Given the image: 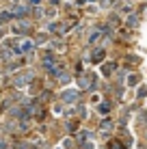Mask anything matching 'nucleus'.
Returning <instances> with one entry per match:
<instances>
[{"label":"nucleus","instance_id":"obj_7","mask_svg":"<svg viewBox=\"0 0 147 149\" xmlns=\"http://www.w3.org/2000/svg\"><path fill=\"white\" fill-rule=\"evenodd\" d=\"M13 30H15V33H26V30H28V26H26V24H17V26H15Z\"/></svg>","mask_w":147,"mask_h":149},{"label":"nucleus","instance_id":"obj_10","mask_svg":"<svg viewBox=\"0 0 147 149\" xmlns=\"http://www.w3.org/2000/svg\"><path fill=\"white\" fill-rule=\"evenodd\" d=\"M26 11H28L26 7H17V9H15V11H13V13H15V15H24Z\"/></svg>","mask_w":147,"mask_h":149},{"label":"nucleus","instance_id":"obj_4","mask_svg":"<svg viewBox=\"0 0 147 149\" xmlns=\"http://www.w3.org/2000/svg\"><path fill=\"white\" fill-rule=\"evenodd\" d=\"M100 115H108V112H110V106H108V102H104V104H100Z\"/></svg>","mask_w":147,"mask_h":149},{"label":"nucleus","instance_id":"obj_6","mask_svg":"<svg viewBox=\"0 0 147 149\" xmlns=\"http://www.w3.org/2000/svg\"><path fill=\"white\" fill-rule=\"evenodd\" d=\"M91 84V76L87 74V76H82V78H80V86H89Z\"/></svg>","mask_w":147,"mask_h":149},{"label":"nucleus","instance_id":"obj_12","mask_svg":"<svg viewBox=\"0 0 147 149\" xmlns=\"http://www.w3.org/2000/svg\"><path fill=\"white\" fill-rule=\"evenodd\" d=\"M28 2H33V4H37V2H39V0H28Z\"/></svg>","mask_w":147,"mask_h":149},{"label":"nucleus","instance_id":"obj_11","mask_svg":"<svg viewBox=\"0 0 147 149\" xmlns=\"http://www.w3.org/2000/svg\"><path fill=\"white\" fill-rule=\"evenodd\" d=\"M0 149H9V147H7V143H4V141H0Z\"/></svg>","mask_w":147,"mask_h":149},{"label":"nucleus","instance_id":"obj_5","mask_svg":"<svg viewBox=\"0 0 147 149\" xmlns=\"http://www.w3.org/2000/svg\"><path fill=\"white\" fill-rule=\"evenodd\" d=\"M102 58H104V52H102V50H95V52H93V61H95V63H100Z\"/></svg>","mask_w":147,"mask_h":149},{"label":"nucleus","instance_id":"obj_2","mask_svg":"<svg viewBox=\"0 0 147 149\" xmlns=\"http://www.w3.org/2000/svg\"><path fill=\"white\" fill-rule=\"evenodd\" d=\"M26 82H30V74H22V78H17V80H15V84H17V86H22V84H26Z\"/></svg>","mask_w":147,"mask_h":149},{"label":"nucleus","instance_id":"obj_1","mask_svg":"<svg viewBox=\"0 0 147 149\" xmlns=\"http://www.w3.org/2000/svg\"><path fill=\"white\" fill-rule=\"evenodd\" d=\"M76 100H78V91L69 89V91L63 93V102H67V104H72V102H76Z\"/></svg>","mask_w":147,"mask_h":149},{"label":"nucleus","instance_id":"obj_9","mask_svg":"<svg viewBox=\"0 0 147 149\" xmlns=\"http://www.w3.org/2000/svg\"><path fill=\"white\" fill-rule=\"evenodd\" d=\"M9 17H11V13H7V11H4V13H0V26H2V24L7 22Z\"/></svg>","mask_w":147,"mask_h":149},{"label":"nucleus","instance_id":"obj_8","mask_svg":"<svg viewBox=\"0 0 147 149\" xmlns=\"http://www.w3.org/2000/svg\"><path fill=\"white\" fill-rule=\"evenodd\" d=\"M113 69H115V65H110V63H108V65H104V67H102V74H106V76H108Z\"/></svg>","mask_w":147,"mask_h":149},{"label":"nucleus","instance_id":"obj_3","mask_svg":"<svg viewBox=\"0 0 147 149\" xmlns=\"http://www.w3.org/2000/svg\"><path fill=\"white\" fill-rule=\"evenodd\" d=\"M30 48H33L30 41H22V43H20V52H30Z\"/></svg>","mask_w":147,"mask_h":149}]
</instances>
